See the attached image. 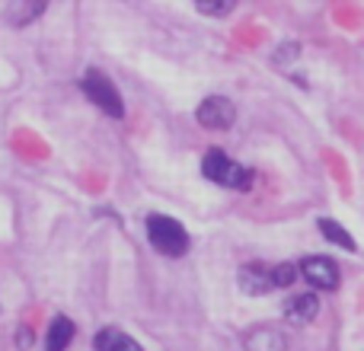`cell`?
I'll list each match as a JSON object with an SVG mask.
<instances>
[{
    "label": "cell",
    "instance_id": "6da1fadb",
    "mask_svg": "<svg viewBox=\"0 0 364 351\" xmlns=\"http://www.w3.org/2000/svg\"><path fill=\"white\" fill-rule=\"evenodd\" d=\"M201 173H205V179L218 182L224 188H237V192H250L252 179H256L252 170H246L243 163L230 160L224 151H208L205 160H201Z\"/></svg>",
    "mask_w": 364,
    "mask_h": 351
},
{
    "label": "cell",
    "instance_id": "7a4b0ae2",
    "mask_svg": "<svg viewBox=\"0 0 364 351\" xmlns=\"http://www.w3.org/2000/svg\"><path fill=\"white\" fill-rule=\"evenodd\" d=\"M147 239H151L154 249L170 259H179L188 252L186 227L176 224L173 217H166V214H151V217H147Z\"/></svg>",
    "mask_w": 364,
    "mask_h": 351
},
{
    "label": "cell",
    "instance_id": "3957f363",
    "mask_svg": "<svg viewBox=\"0 0 364 351\" xmlns=\"http://www.w3.org/2000/svg\"><path fill=\"white\" fill-rule=\"evenodd\" d=\"M80 87H83V93L90 96V102H96L109 119H122V115H125V106H122L119 90H115V83L109 80L102 70H87V77H83Z\"/></svg>",
    "mask_w": 364,
    "mask_h": 351
},
{
    "label": "cell",
    "instance_id": "277c9868",
    "mask_svg": "<svg viewBox=\"0 0 364 351\" xmlns=\"http://www.w3.org/2000/svg\"><path fill=\"white\" fill-rule=\"evenodd\" d=\"M198 122L205 128H211V131H224V128L233 125V119H237V109H233L230 99H224V96H208L205 102L198 106Z\"/></svg>",
    "mask_w": 364,
    "mask_h": 351
},
{
    "label": "cell",
    "instance_id": "5b68a950",
    "mask_svg": "<svg viewBox=\"0 0 364 351\" xmlns=\"http://www.w3.org/2000/svg\"><path fill=\"white\" fill-rule=\"evenodd\" d=\"M240 288H243L246 294H252V297L275 291V288H278V281H275V265L246 262L243 269H240Z\"/></svg>",
    "mask_w": 364,
    "mask_h": 351
},
{
    "label": "cell",
    "instance_id": "8992f818",
    "mask_svg": "<svg viewBox=\"0 0 364 351\" xmlns=\"http://www.w3.org/2000/svg\"><path fill=\"white\" fill-rule=\"evenodd\" d=\"M301 275L307 278L314 288L320 291H333L336 284H339V265L333 262V259L326 256H310L301 262Z\"/></svg>",
    "mask_w": 364,
    "mask_h": 351
},
{
    "label": "cell",
    "instance_id": "52a82bcc",
    "mask_svg": "<svg viewBox=\"0 0 364 351\" xmlns=\"http://www.w3.org/2000/svg\"><path fill=\"white\" fill-rule=\"evenodd\" d=\"M316 313H320V301H316L314 294H297L284 303V316H288V323H294V326L314 323Z\"/></svg>",
    "mask_w": 364,
    "mask_h": 351
},
{
    "label": "cell",
    "instance_id": "ba28073f",
    "mask_svg": "<svg viewBox=\"0 0 364 351\" xmlns=\"http://www.w3.org/2000/svg\"><path fill=\"white\" fill-rule=\"evenodd\" d=\"M74 335H77L74 323H70L68 316H55L48 326V335H45V351H68Z\"/></svg>",
    "mask_w": 364,
    "mask_h": 351
},
{
    "label": "cell",
    "instance_id": "9c48e42d",
    "mask_svg": "<svg viewBox=\"0 0 364 351\" xmlns=\"http://www.w3.org/2000/svg\"><path fill=\"white\" fill-rule=\"evenodd\" d=\"M93 348L96 351H144L138 345V342L132 339V335H125L122 329H100L96 333V339H93Z\"/></svg>",
    "mask_w": 364,
    "mask_h": 351
},
{
    "label": "cell",
    "instance_id": "30bf717a",
    "mask_svg": "<svg viewBox=\"0 0 364 351\" xmlns=\"http://www.w3.org/2000/svg\"><path fill=\"white\" fill-rule=\"evenodd\" d=\"M246 351H284V335L272 326L252 329L246 335Z\"/></svg>",
    "mask_w": 364,
    "mask_h": 351
},
{
    "label": "cell",
    "instance_id": "8fae6325",
    "mask_svg": "<svg viewBox=\"0 0 364 351\" xmlns=\"http://www.w3.org/2000/svg\"><path fill=\"white\" fill-rule=\"evenodd\" d=\"M45 6H48V0H10L6 16H10L13 26H23V23H32V19H36Z\"/></svg>",
    "mask_w": 364,
    "mask_h": 351
},
{
    "label": "cell",
    "instance_id": "7c38bea8",
    "mask_svg": "<svg viewBox=\"0 0 364 351\" xmlns=\"http://www.w3.org/2000/svg\"><path fill=\"white\" fill-rule=\"evenodd\" d=\"M320 233L329 239V243L342 246V249H348V252L358 249V246H355V239H352V233H348L346 227H339L336 220H329V217H323V220H320Z\"/></svg>",
    "mask_w": 364,
    "mask_h": 351
},
{
    "label": "cell",
    "instance_id": "4fadbf2b",
    "mask_svg": "<svg viewBox=\"0 0 364 351\" xmlns=\"http://www.w3.org/2000/svg\"><path fill=\"white\" fill-rule=\"evenodd\" d=\"M233 4H237V0H195V6H198L205 16H227V13L233 10Z\"/></svg>",
    "mask_w": 364,
    "mask_h": 351
},
{
    "label": "cell",
    "instance_id": "5bb4252c",
    "mask_svg": "<svg viewBox=\"0 0 364 351\" xmlns=\"http://www.w3.org/2000/svg\"><path fill=\"white\" fill-rule=\"evenodd\" d=\"M16 339H19V348H29V329H19Z\"/></svg>",
    "mask_w": 364,
    "mask_h": 351
}]
</instances>
